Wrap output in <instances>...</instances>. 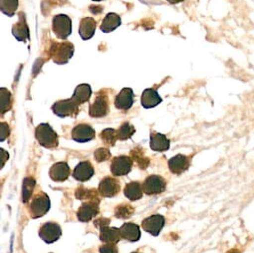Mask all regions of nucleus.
<instances>
[{"mask_svg": "<svg viewBox=\"0 0 254 253\" xmlns=\"http://www.w3.org/2000/svg\"><path fill=\"white\" fill-rule=\"evenodd\" d=\"M35 138L39 145L46 149H55L59 145L58 135L49 124L43 123L36 126Z\"/></svg>", "mask_w": 254, "mask_h": 253, "instance_id": "obj_1", "label": "nucleus"}, {"mask_svg": "<svg viewBox=\"0 0 254 253\" xmlns=\"http://www.w3.org/2000/svg\"><path fill=\"white\" fill-rule=\"evenodd\" d=\"M53 62L59 65L66 64L74 54V45L71 42H54L49 50Z\"/></svg>", "mask_w": 254, "mask_h": 253, "instance_id": "obj_2", "label": "nucleus"}, {"mask_svg": "<svg viewBox=\"0 0 254 253\" xmlns=\"http://www.w3.org/2000/svg\"><path fill=\"white\" fill-rule=\"evenodd\" d=\"M50 206H51V201L48 194H46L43 191H40L31 198L30 205H29L30 216L33 219L40 218L49 211Z\"/></svg>", "mask_w": 254, "mask_h": 253, "instance_id": "obj_3", "label": "nucleus"}, {"mask_svg": "<svg viewBox=\"0 0 254 253\" xmlns=\"http://www.w3.org/2000/svg\"><path fill=\"white\" fill-rule=\"evenodd\" d=\"M52 30L59 39H67L72 33L71 18L65 14L55 15L52 20Z\"/></svg>", "mask_w": 254, "mask_h": 253, "instance_id": "obj_4", "label": "nucleus"}, {"mask_svg": "<svg viewBox=\"0 0 254 253\" xmlns=\"http://www.w3.org/2000/svg\"><path fill=\"white\" fill-rule=\"evenodd\" d=\"M51 109L52 112L60 118L76 117L79 112V105L72 98H70L57 101L54 103Z\"/></svg>", "mask_w": 254, "mask_h": 253, "instance_id": "obj_5", "label": "nucleus"}, {"mask_svg": "<svg viewBox=\"0 0 254 253\" xmlns=\"http://www.w3.org/2000/svg\"><path fill=\"white\" fill-rule=\"evenodd\" d=\"M167 188V182L166 180L157 175H153L148 177L144 184H143V189L144 192L148 195H156L164 192Z\"/></svg>", "mask_w": 254, "mask_h": 253, "instance_id": "obj_6", "label": "nucleus"}, {"mask_svg": "<svg viewBox=\"0 0 254 253\" xmlns=\"http://www.w3.org/2000/svg\"><path fill=\"white\" fill-rule=\"evenodd\" d=\"M133 168V159L127 156H120L113 159L111 172L115 177H123L130 174Z\"/></svg>", "mask_w": 254, "mask_h": 253, "instance_id": "obj_7", "label": "nucleus"}, {"mask_svg": "<svg viewBox=\"0 0 254 253\" xmlns=\"http://www.w3.org/2000/svg\"><path fill=\"white\" fill-rule=\"evenodd\" d=\"M62 235L61 226L56 222H46L41 225L39 229V236L40 238L48 243H54L57 241Z\"/></svg>", "mask_w": 254, "mask_h": 253, "instance_id": "obj_8", "label": "nucleus"}, {"mask_svg": "<svg viewBox=\"0 0 254 253\" xmlns=\"http://www.w3.org/2000/svg\"><path fill=\"white\" fill-rule=\"evenodd\" d=\"M100 201L89 200L84 202L77 210V218L81 222H89L99 214Z\"/></svg>", "mask_w": 254, "mask_h": 253, "instance_id": "obj_9", "label": "nucleus"}, {"mask_svg": "<svg viewBox=\"0 0 254 253\" xmlns=\"http://www.w3.org/2000/svg\"><path fill=\"white\" fill-rule=\"evenodd\" d=\"M166 224V218L162 214H154L145 218L142 222L143 229L152 234L153 236H158Z\"/></svg>", "mask_w": 254, "mask_h": 253, "instance_id": "obj_10", "label": "nucleus"}, {"mask_svg": "<svg viewBox=\"0 0 254 253\" xmlns=\"http://www.w3.org/2000/svg\"><path fill=\"white\" fill-rule=\"evenodd\" d=\"M72 139L77 143H88L95 139V130L90 125L80 124L74 126L72 130Z\"/></svg>", "mask_w": 254, "mask_h": 253, "instance_id": "obj_11", "label": "nucleus"}, {"mask_svg": "<svg viewBox=\"0 0 254 253\" xmlns=\"http://www.w3.org/2000/svg\"><path fill=\"white\" fill-rule=\"evenodd\" d=\"M99 192L103 197H114L121 190V185L118 180L112 177L104 178L99 185Z\"/></svg>", "mask_w": 254, "mask_h": 253, "instance_id": "obj_12", "label": "nucleus"}, {"mask_svg": "<svg viewBox=\"0 0 254 253\" xmlns=\"http://www.w3.org/2000/svg\"><path fill=\"white\" fill-rule=\"evenodd\" d=\"M109 111V100L107 96L99 94L95 98L93 104L90 105L89 115L92 118H103L108 115Z\"/></svg>", "mask_w": 254, "mask_h": 253, "instance_id": "obj_13", "label": "nucleus"}, {"mask_svg": "<svg viewBox=\"0 0 254 253\" xmlns=\"http://www.w3.org/2000/svg\"><path fill=\"white\" fill-rule=\"evenodd\" d=\"M169 169L172 174L182 175L190 167V157L179 154L169 160Z\"/></svg>", "mask_w": 254, "mask_h": 253, "instance_id": "obj_14", "label": "nucleus"}, {"mask_svg": "<svg viewBox=\"0 0 254 253\" xmlns=\"http://www.w3.org/2000/svg\"><path fill=\"white\" fill-rule=\"evenodd\" d=\"M134 104V92L131 88H124L115 98V107L121 111H128Z\"/></svg>", "mask_w": 254, "mask_h": 253, "instance_id": "obj_15", "label": "nucleus"}, {"mask_svg": "<svg viewBox=\"0 0 254 253\" xmlns=\"http://www.w3.org/2000/svg\"><path fill=\"white\" fill-rule=\"evenodd\" d=\"M71 175V170L70 167L68 166L67 163L65 162H59L54 164L49 171V176L50 179L54 182H65L68 180V178Z\"/></svg>", "mask_w": 254, "mask_h": 253, "instance_id": "obj_16", "label": "nucleus"}, {"mask_svg": "<svg viewBox=\"0 0 254 253\" xmlns=\"http://www.w3.org/2000/svg\"><path fill=\"white\" fill-rule=\"evenodd\" d=\"M121 237L130 242L139 241L141 238L140 226L133 222H126L120 227Z\"/></svg>", "mask_w": 254, "mask_h": 253, "instance_id": "obj_17", "label": "nucleus"}, {"mask_svg": "<svg viewBox=\"0 0 254 253\" xmlns=\"http://www.w3.org/2000/svg\"><path fill=\"white\" fill-rule=\"evenodd\" d=\"M95 174V170L90 162H81L79 163L73 172V177L78 182H87L89 181Z\"/></svg>", "mask_w": 254, "mask_h": 253, "instance_id": "obj_18", "label": "nucleus"}, {"mask_svg": "<svg viewBox=\"0 0 254 253\" xmlns=\"http://www.w3.org/2000/svg\"><path fill=\"white\" fill-rule=\"evenodd\" d=\"M12 34L20 42H26L30 38L29 29L25 20V16L22 12L19 13L18 21L12 26Z\"/></svg>", "mask_w": 254, "mask_h": 253, "instance_id": "obj_19", "label": "nucleus"}, {"mask_svg": "<svg viewBox=\"0 0 254 253\" xmlns=\"http://www.w3.org/2000/svg\"><path fill=\"white\" fill-rule=\"evenodd\" d=\"M171 142L166 135L153 132L150 137V147L155 152H166L170 149Z\"/></svg>", "mask_w": 254, "mask_h": 253, "instance_id": "obj_20", "label": "nucleus"}, {"mask_svg": "<svg viewBox=\"0 0 254 253\" xmlns=\"http://www.w3.org/2000/svg\"><path fill=\"white\" fill-rule=\"evenodd\" d=\"M163 102V99L155 89H146L141 97V104L145 109H152Z\"/></svg>", "mask_w": 254, "mask_h": 253, "instance_id": "obj_21", "label": "nucleus"}, {"mask_svg": "<svg viewBox=\"0 0 254 253\" xmlns=\"http://www.w3.org/2000/svg\"><path fill=\"white\" fill-rule=\"evenodd\" d=\"M120 228L104 226L100 228V240L106 244H117L121 240Z\"/></svg>", "mask_w": 254, "mask_h": 253, "instance_id": "obj_22", "label": "nucleus"}, {"mask_svg": "<svg viewBox=\"0 0 254 253\" xmlns=\"http://www.w3.org/2000/svg\"><path fill=\"white\" fill-rule=\"evenodd\" d=\"M97 23L92 17H85L80 21L79 34L83 40L91 39L96 31Z\"/></svg>", "mask_w": 254, "mask_h": 253, "instance_id": "obj_23", "label": "nucleus"}, {"mask_svg": "<svg viewBox=\"0 0 254 253\" xmlns=\"http://www.w3.org/2000/svg\"><path fill=\"white\" fill-rule=\"evenodd\" d=\"M124 194L131 201L139 200L143 197L144 194L143 186L139 182H131L127 184L124 189Z\"/></svg>", "mask_w": 254, "mask_h": 253, "instance_id": "obj_24", "label": "nucleus"}, {"mask_svg": "<svg viewBox=\"0 0 254 253\" xmlns=\"http://www.w3.org/2000/svg\"><path fill=\"white\" fill-rule=\"evenodd\" d=\"M121 24H122L121 17L117 13L111 12L105 16V18L100 26V29L104 33H110V32L114 31L115 29H117L119 26H121Z\"/></svg>", "mask_w": 254, "mask_h": 253, "instance_id": "obj_25", "label": "nucleus"}, {"mask_svg": "<svg viewBox=\"0 0 254 253\" xmlns=\"http://www.w3.org/2000/svg\"><path fill=\"white\" fill-rule=\"evenodd\" d=\"M92 96L91 86L88 84H81L76 87L72 99L80 106L90 100Z\"/></svg>", "mask_w": 254, "mask_h": 253, "instance_id": "obj_26", "label": "nucleus"}, {"mask_svg": "<svg viewBox=\"0 0 254 253\" xmlns=\"http://www.w3.org/2000/svg\"><path fill=\"white\" fill-rule=\"evenodd\" d=\"M100 192L97 191L95 189L93 190H89V189H85L84 187H80L79 189L76 190L75 192V196L77 199L80 200H98L100 201V197H99Z\"/></svg>", "mask_w": 254, "mask_h": 253, "instance_id": "obj_27", "label": "nucleus"}, {"mask_svg": "<svg viewBox=\"0 0 254 253\" xmlns=\"http://www.w3.org/2000/svg\"><path fill=\"white\" fill-rule=\"evenodd\" d=\"M36 186V181L32 177L25 178L22 184V201L27 203L30 201L32 193L34 191V188Z\"/></svg>", "mask_w": 254, "mask_h": 253, "instance_id": "obj_28", "label": "nucleus"}, {"mask_svg": "<svg viewBox=\"0 0 254 253\" xmlns=\"http://www.w3.org/2000/svg\"><path fill=\"white\" fill-rule=\"evenodd\" d=\"M136 133L135 126L129 122L123 123L118 130V137L120 141H126L132 138V136Z\"/></svg>", "mask_w": 254, "mask_h": 253, "instance_id": "obj_29", "label": "nucleus"}, {"mask_svg": "<svg viewBox=\"0 0 254 253\" xmlns=\"http://www.w3.org/2000/svg\"><path fill=\"white\" fill-rule=\"evenodd\" d=\"M0 8L3 14L12 17L18 8V0H0Z\"/></svg>", "mask_w": 254, "mask_h": 253, "instance_id": "obj_30", "label": "nucleus"}, {"mask_svg": "<svg viewBox=\"0 0 254 253\" xmlns=\"http://www.w3.org/2000/svg\"><path fill=\"white\" fill-rule=\"evenodd\" d=\"M134 207L128 203L120 204L115 208V216L120 219H128L134 214Z\"/></svg>", "mask_w": 254, "mask_h": 253, "instance_id": "obj_31", "label": "nucleus"}, {"mask_svg": "<svg viewBox=\"0 0 254 253\" xmlns=\"http://www.w3.org/2000/svg\"><path fill=\"white\" fill-rule=\"evenodd\" d=\"M0 97H1V114L3 115L12 108V97L6 88L0 89Z\"/></svg>", "mask_w": 254, "mask_h": 253, "instance_id": "obj_32", "label": "nucleus"}, {"mask_svg": "<svg viewBox=\"0 0 254 253\" xmlns=\"http://www.w3.org/2000/svg\"><path fill=\"white\" fill-rule=\"evenodd\" d=\"M100 138H101V140L104 142V144L106 146L113 147V146H115L116 142L119 140L118 131H116L114 129H105L101 133Z\"/></svg>", "mask_w": 254, "mask_h": 253, "instance_id": "obj_33", "label": "nucleus"}, {"mask_svg": "<svg viewBox=\"0 0 254 253\" xmlns=\"http://www.w3.org/2000/svg\"><path fill=\"white\" fill-rule=\"evenodd\" d=\"M131 158L137 163L140 169L146 170L150 165V160L144 156V152L141 149H135L131 153Z\"/></svg>", "mask_w": 254, "mask_h": 253, "instance_id": "obj_34", "label": "nucleus"}, {"mask_svg": "<svg viewBox=\"0 0 254 253\" xmlns=\"http://www.w3.org/2000/svg\"><path fill=\"white\" fill-rule=\"evenodd\" d=\"M111 157H112V155H111L109 149H107V148L97 149L94 153V158H95L97 163H102V162L109 161L111 159Z\"/></svg>", "mask_w": 254, "mask_h": 253, "instance_id": "obj_35", "label": "nucleus"}, {"mask_svg": "<svg viewBox=\"0 0 254 253\" xmlns=\"http://www.w3.org/2000/svg\"><path fill=\"white\" fill-rule=\"evenodd\" d=\"M0 126H0V135H1V136H0V141L3 142L9 137L10 129H9L8 124H6L4 122H2Z\"/></svg>", "mask_w": 254, "mask_h": 253, "instance_id": "obj_36", "label": "nucleus"}, {"mask_svg": "<svg viewBox=\"0 0 254 253\" xmlns=\"http://www.w3.org/2000/svg\"><path fill=\"white\" fill-rule=\"evenodd\" d=\"M100 253H119L116 244H105L99 248Z\"/></svg>", "mask_w": 254, "mask_h": 253, "instance_id": "obj_37", "label": "nucleus"}, {"mask_svg": "<svg viewBox=\"0 0 254 253\" xmlns=\"http://www.w3.org/2000/svg\"><path fill=\"white\" fill-rule=\"evenodd\" d=\"M110 222H111V219H110V218L100 217V218H98V219H96V220L94 221V224H95L96 227H98V228L100 229V228H102V227H104V226H108V225L110 224Z\"/></svg>", "mask_w": 254, "mask_h": 253, "instance_id": "obj_38", "label": "nucleus"}, {"mask_svg": "<svg viewBox=\"0 0 254 253\" xmlns=\"http://www.w3.org/2000/svg\"><path fill=\"white\" fill-rule=\"evenodd\" d=\"M0 153H1V169L4 167V164L5 162L8 161V158H9V155L6 151H4L3 149L0 150Z\"/></svg>", "mask_w": 254, "mask_h": 253, "instance_id": "obj_39", "label": "nucleus"}, {"mask_svg": "<svg viewBox=\"0 0 254 253\" xmlns=\"http://www.w3.org/2000/svg\"><path fill=\"white\" fill-rule=\"evenodd\" d=\"M167 1L171 4H177V3H180V2H183L185 1V0H167Z\"/></svg>", "mask_w": 254, "mask_h": 253, "instance_id": "obj_40", "label": "nucleus"}, {"mask_svg": "<svg viewBox=\"0 0 254 253\" xmlns=\"http://www.w3.org/2000/svg\"><path fill=\"white\" fill-rule=\"evenodd\" d=\"M227 253H240V251H238V250H236V249H232V250L228 251Z\"/></svg>", "mask_w": 254, "mask_h": 253, "instance_id": "obj_41", "label": "nucleus"}, {"mask_svg": "<svg viewBox=\"0 0 254 253\" xmlns=\"http://www.w3.org/2000/svg\"><path fill=\"white\" fill-rule=\"evenodd\" d=\"M93 1H97V2H99V1H102V0H93Z\"/></svg>", "mask_w": 254, "mask_h": 253, "instance_id": "obj_42", "label": "nucleus"}, {"mask_svg": "<svg viewBox=\"0 0 254 253\" xmlns=\"http://www.w3.org/2000/svg\"><path fill=\"white\" fill-rule=\"evenodd\" d=\"M132 253H138V252H132Z\"/></svg>", "mask_w": 254, "mask_h": 253, "instance_id": "obj_43", "label": "nucleus"}]
</instances>
